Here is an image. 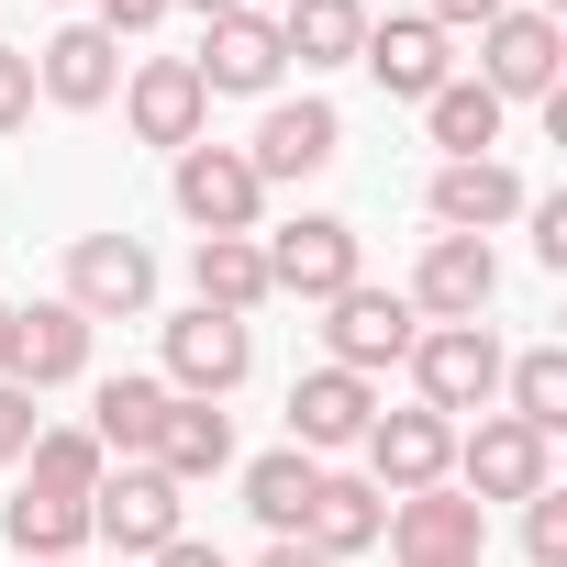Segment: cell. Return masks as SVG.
<instances>
[{
	"label": "cell",
	"mask_w": 567,
	"mask_h": 567,
	"mask_svg": "<svg viewBox=\"0 0 567 567\" xmlns=\"http://www.w3.org/2000/svg\"><path fill=\"white\" fill-rule=\"evenodd\" d=\"M167 200H178V223L189 234H267L256 212H267V189H256V167H245V145H178L167 156Z\"/></svg>",
	"instance_id": "obj_1"
},
{
	"label": "cell",
	"mask_w": 567,
	"mask_h": 567,
	"mask_svg": "<svg viewBox=\"0 0 567 567\" xmlns=\"http://www.w3.org/2000/svg\"><path fill=\"white\" fill-rule=\"evenodd\" d=\"M156 346H167L156 379H167L178 401H234V390L256 379V323H234V312H200V301H189V312H167Z\"/></svg>",
	"instance_id": "obj_2"
},
{
	"label": "cell",
	"mask_w": 567,
	"mask_h": 567,
	"mask_svg": "<svg viewBox=\"0 0 567 567\" xmlns=\"http://www.w3.org/2000/svg\"><path fill=\"white\" fill-rule=\"evenodd\" d=\"M401 368H412L423 412H445V423H456V412H489V401H501V334H489V323H423Z\"/></svg>",
	"instance_id": "obj_3"
},
{
	"label": "cell",
	"mask_w": 567,
	"mask_h": 567,
	"mask_svg": "<svg viewBox=\"0 0 567 567\" xmlns=\"http://www.w3.org/2000/svg\"><path fill=\"white\" fill-rule=\"evenodd\" d=\"M56 301L90 312V323H145V312H156V256H145V234H79Z\"/></svg>",
	"instance_id": "obj_4"
},
{
	"label": "cell",
	"mask_w": 567,
	"mask_h": 567,
	"mask_svg": "<svg viewBox=\"0 0 567 567\" xmlns=\"http://www.w3.org/2000/svg\"><path fill=\"white\" fill-rule=\"evenodd\" d=\"M445 478H456L478 512H489V501H534V489L556 478V445H545V434H523L512 412H478V423L456 434V467H445Z\"/></svg>",
	"instance_id": "obj_5"
},
{
	"label": "cell",
	"mask_w": 567,
	"mask_h": 567,
	"mask_svg": "<svg viewBox=\"0 0 567 567\" xmlns=\"http://www.w3.org/2000/svg\"><path fill=\"white\" fill-rule=\"evenodd\" d=\"M178 534H189V501H178L167 467H112V478L90 489V545H112V556H156V545H178Z\"/></svg>",
	"instance_id": "obj_6"
},
{
	"label": "cell",
	"mask_w": 567,
	"mask_h": 567,
	"mask_svg": "<svg viewBox=\"0 0 567 567\" xmlns=\"http://www.w3.org/2000/svg\"><path fill=\"white\" fill-rule=\"evenodd\" d=\"M256 256H267V290H278V301H334V290H357V223H334V212H301V223L256 234Z\"/></svg>",
	"instance_id": "obj_7"
},
{
	"label": "cell",
	"mask_w": 567,
	"mask_h": 567,
	"mask_svg": "<svg viewBox=\"0 0 567 567\" xmlns=\"http://www.w3.org/2000/svg\"><path fill=\"white\" fill-rule=\"evenodd\" d=\"M556 79H567V34H556V12H512L478 34V90L512 112V101H556Z\"/></svg>",
	"instance_id": "obj_8"
},
{
	"label": "cell",
	"mask_w": 567,
	"mask_h": 567,
	"mask_svg": "<svg viewBox=\"0 0 567 567\" xmlns=\"http://www.w3.org/2000/svg\"><path fill=\"white\" fill-rule=\"evenodd\" d=\"M346 156V112L334 101H267V123H256V145H245V167H256V189H301V178H323Z\"/></svg>",
	"instance_id": "obj_9"
},
{
	"label": "cell",
	"mask_w": 567,
	"mask_h": 567,
	"mask_svg": "<svg viewBox=\"0 0 567 567\" xmlns=\"http://www.w3.org/2000/svg\"><path fill=\"white\" fill-rule=\"evenodd\" d=\"M401 301H412V323H489V301H501V256H489V234H434Z\"/></svg>",
	"instance_id": "obj_10"
},
{
	"label": "cell",
	"mask_w": 567,
	"mask_h": 567,
	"mask_svg": "<svg viewBox=\"0 0 567 567\" xmlns=\"http://www.w3.org/2000/svg\"><path fill=\"white\" fill-rule=\"evenodd\" d=\"M412 301L401 290H368V278H357V290H334L323 301V368H357V379H379V368H401L412 357Z\"/></svg>",
	"instance_id": "obj_11"
},
{
	"label": "cell",
	"mask_w": 567,
	"mask_h": 567,
	"mask_svg": "<svg viewBox=\"0 0 567 567\" xmlns=\"http://www.w3.org/2000/svg\"><path fill=\"white\" fill-rule=\"evenodd\" d=\"M112 101H123L134 145H167V156H178V145H200V134H212V90H200V68H189V56H145V68H123V90H112Z\"/></svg>",
	"instance_id": "obj_12"
},
{
	"label": "cell",
	"mask_w": 567,
	"mask_h": 567,
	"mask_svg": "<svg viewBox=\"0 0 567 567\" xmlns=\"http://www.w3.org/2000/svg\"><path fill=\"white\" fill-rule=\"evenodd\" d=\"M357 456H368V489H379V501H412V489H434V478L456 467V423L412 401V412H379Z\"/></svg>",
	"instance_id": "obj_13"
},
{
	"label": "cell",
	"mask_w": 567,
	"mask_h": 567,
	"mask_svg": "<svg viewBox=\"0 0 567 567\" xmlns=\"http://www.w3.org/2000/svg\"><path fill=\"white\" fill-rule=\"evenodd\" d=\"M379 545L401 556V567H423V556H489V512L456 489V478H434V489H412V501H390V523H379Z\"/></svg>",
	"instance_id": "obj_14"
},
{
	"label": "cell",
	"mask_w": 567,
	"mask_h": 567,
	"mask_svg": "<svg viewBox=\"0 0 567 567\" xmlns=\"http://www.w3.org/2000/svg\"><path fill=\"white\" fill-rule=\"evenodd\" d=\"M189 68H200L212 101H267L278 79H290V56H278V23H267V12H223V23L200 34Z\"/></svg>",
	"instance_id": "obj_15"
},
{
	"label": "cell",
	"mask_w": 567,
	"mask_h": 567,
	"mask_svg": "<svg viewBox=\"0 0 567 567\" xmlns=\"http://www.w3.org/2000/svg\"><path fill=\"white\" fill-rule=\"evenodd\" d=\"M123 90V45L101 34V23H56L45 45H34V101H56V112H101Z\"/></svg>",
	"instance_id": "obj_16"
},
{
	"label": "cell",
	"mask_w": 567,
	"mask_h": 567,
	"mask_svg": "<svg viewBox=\"0 0 567 567\" xmlns=\"http://www.w3.org/2000/svg\"><path fill=\"white\" fill-rule=\"evenodd\" d=\"M523 200H534V189H523V167H501V156H445L434 189H423L434 234H501Z\"/></svg>",
	"instance_id": "obj_17"
},
{
	"label": "cell",
	"mask_w": 567,
	"mask_h": 567,
	"mask_svg": "<svg viewBox=\"0 0 567 567\" xmlns=\"http://www.w3.org/2000/svg\"><path fill=\"white\" fill-rule=\"evenodd\" d=\"M368 423H379V390H368L357 368H312V379H290V445H301V456L368 445Z\"/></svg>",
	"instance_id": "obj_18"
},
{
	"label": "cell",
	"mask_w": 567,
	"mask_h": 567,
	"mask_svg": "<svg viewBox=\"0 0 567 567\" xmlns=\"http://www.w3.org/2000/svg\"><path fill=\"white\" fill-rule=\"evenodd\" d=\"M357 68H368V79H379L390 101H434V90L456 79V56H445V34H434L423 12H390V23H368Z\"/></svg>",
	"instance_id": "obj_19"
},
{
	"label": "cell",
	"mask_w": 567,
	"mask_h": 567,
	"mask_svg": "<svg viewBox=\"0 0 567 567\" xmlns=\"http://www.w3.org/2000/svg\"><path fill=\"white\" fill-rule=\"evenodd\" d=\"M90 312H68V301H34L23 312V334H12V379L45 401V390H68V379H90Z\"/></svg>",
	"instance_id": "obj_20"
},
{
	"label": "cell",
	"mask_w": 567,
	"mask_h": 567,
	"mask_svg": "<svg viewBox=\"0 0 567 567\" xmlns=\"http://www.w3.org/2000/svg\"><path fill=\"white\" fill-rule=\"evenodd\" d=\"M189 290H200V312H234V323H256V312L278 301L256 234H200V245H189Z\"/></svg>",
	"instance_id": "obj_21"
},
{
	"label": "cell",
	"mask_w": 567,
	"mask_h": 567,
	"mask_svg": "<svg viewBox=\"0 0 567 567\" xmlns=\"http://www.w3.org/2000/svg\"><path fill=\"white\" fill-rule=\"evenodd\" d=\"M368 0H290L278 12V56L290 68H357V45H368Z\"/></svg>",
	"instance_id": "obj_22"
},
{
	"label": "cell",
	"mask_w": 567,
	"mask_h": 567,
	"mask_svg": "<svg viewBox=\"0 0 567 567\" xmlns=\"http://www.w3.org/2000/svg\"><path fill=\"white\" fill-rule=\"evenodd\" d=\"M167 379H101V401H90V445L101 456H123V467H145L156 456V423H167Z\"/></svg>",
	"instance_id": "obj_23"
},
{
	"label": "cell",
	"mask_w": 567,
	"mask_h": 567,
	"mask_svg": "<svg viewBox=\"0 0 567 567\" xmlns=\"http://www.w3.org/2000/svg\"><path fill=\"white\" fill-rule=\"evenodd\" d=\"M145 467H167L178 489H189V478H223V467H234V412H223V401H167Z\"/></svg>",
	"instance_id": "obj_24"
},
{
	"label": "cell",
	"mask_w": 567,
	"mask_h": 567,
	"mask_svg": "<svg viewBox=\"0 0 567 567\" xmlns=\"http://www.w3.org/2000/svg\"><path fill=\"white\" fill-rule=\"evenodd\" d=\"M379 523H390V501H379L368 478H334V467H323V489H312V512H301V545L346 567V556H368V545H379Z\"/></svg>",
	"instance_id": "obj_25"
},
{
	"label": "cell",
	"mask_w": 567,
	"mask_h": 567,
	"mask_svg": "<svg viewBox=\"0 0 567 567\" xmlns=\"http://www.w3.org/2000/svg\"><path fill=\"white\" fill-rule=\"evenodd\" d=\"M501 412H512L523 434L556 445V423H567V346H523V357H501Z\"/></svg>",
	"instance_id": "obj_26"
},
{
	"label": "cell",
	"mask_w": 567,
	"mask_h": 567,
	"mask_svg": "<svg viewBox=\"0 0 567 567\" xmlns=\"http://www.w3.org/2000/svg\"><path fill=\"white\" fill-rule=\"evenodd\" d=\"M0 534H12V556H79L90 545V501H56V489H12L0 501Z\"/></svg>",
	"instance_id": "obj_27"
},
{
	"label": "cell",
	"mask_w": 567,
	"mask_h": 567,
	"mask_svg": "<svg viewBox=\"0 0 567 567\" xmlns=\"http://www.w3.org/2000/svg\"><path fill=\"white\" fill-rule=\"evenodd\" d=\"M112 478V456L90 445V423H45L34 445H23V489H56V501H90Z\"/></svg>",
	"instance_id": "obj_28"
},
{
	"label": "cell",
	"mask_w": 567,
	"mask_h": 567,
	"mask_svg": "<svg viewBox=\"0 0 567 567\" xmlns=\"http://www.w3.org/2000/svg\"><path fill=\"white\" fill-rule=\"evenodd\" d=\"M312 489H323V467H312L301 445H267V456L245 467V512H256L267 534H301V512H312Z\"/></svg>",
	"instance_id": "obj_29"
},
{
	"label": "cell",
	"mask_w": 567,
	"mask_h": 567,
	"mask_svg": "<svg viewBox=\"0 0 567 567\" xmlns=\"http://www.w3.org/2000/svg\"><path fill=\"white\" fill-rule=\"evenodd\" d=\"M423 123H434V145H445V156H489L512 112H501V101H489L478 79H445V90L423 101Z\"/></svg>",
	"instance_id": "obj_30"
},
{
	"label": "cell",
	"mask_w": 567,
	"mask_h": 567,
	"mask_svg": "<svg viewBox=\"0 0 567 567\" xmlns=\"http://www.w3.org/2000/svg\"><path fill=\"white\" fill-rule=\"evenodd\" d=\"M523 556H534V567H567V489H556V478L523 501Z\"/></svg>",
	"instance_id": "obj_31"
},
{
	"label": "cell",
	"mask_w": 567,
	"mask_h": 567,
	"mask_svg": "<svg viewBox=\"0 0 567 567\" xmlns=\"http://www.w3.org/2000/svg\"><path fill=\"white\" fill-rule=\"evenodd\" d=\"M45 434V412H34V390L23 379H0V467H23V445Z\"/></svg>",
	"instance_id": "obj_32"
},
{
	"label": "cell",
	"mask_w": 567,
	"mask_h": 567,
	"mask_svg": "<svg viewBox=\"0 0 567 567\" xmlns=\"http://www.w3.org/2000/svg\"><path fill=\"white\" fill-rule=\"evenodd\" d=\"M23 123H34V56L0 45V134H23Z\"/></svg>",
	"instance_id": "obj_33"
},
{
	"label": "cell",
	"mask_w": 567,
	"mask_h": 567,
	"mask_svg": "<svg viewBox=\"0 0 567 567\" xmlns=\"http://www.w3.org/2000/svg\"><path fill=\"white\" fill-rule=\"evenodd\" d=\"M501 12H512V0H423V23H434V34H489Z\"/></svg>",
	"instance_id": "obj_34"
},
{
	"label": "cell",
	"mask_w": 567,
	"mask_h": 567,
	"mask_svg": "<svg viewBox=\"0 0 567 567\" xmlns=\"http://www.w3.org/2000/svg\"><path fill=\"white\" fill-rule=\"evenodd\" d=\"M90 12H101V34L123 45V34H156V23H167V0H90Z\"/></svg>",
	"instance_id": "obj_35"
},
{
	"label": "cell",
	"mask_w": 567,
	"mask_h": 567,
	"mask_svg": "<svg viewBox=\"0 0 567 567\" xmlns=\"http://www.w3.org/2000/svg\"><path fill=\"white\" fill-rule=\"evenodd\" d=\"M523 212H534V256L567 267V200H523Z\"/></svg>",
	"instance_id": "obj_36"
},
{
	"label": "cell",
	"mask_w": 567,
	"mask_h": 567,
	"mask_svg": "<svg viewBox=\"0 0 567 567\" xmlns=\"http://www.w3.org/2000/svg\"><path fill=\"white\" fill-rule=\"evenodd\" d=\"M145 567H234V556H223V545H200V534H178V545H156Z\"/></svg>",
	"instance_id": "obj_37"
},
{
	"label": "cell",
	"mask_w": 567,
	"mask_h": 567,
	"mask_svg": "<svg viewBox=\"0 0 567 567\" xmlns=\"http://www.w3.org/2000/svg\"><path fill=\"white\" fill-rule=\"evenodd\" d=\"M256 567H334V556H312V545H301V534H278V545H267V556H256Z\"/></svg>",
	"instance_id": "obj_38"
},
{
	"label": "cell",
	"mask_w": 567,
	"mask_h": 567,
	"mask_svg": "<svg viewBox=\"0 0 567 567\" xmlns=\"http://www.w3.org/2000/svg\"><path fill=\"white\" fill-rule=\"evenodd\" d=\"M12 334H23V312H12V301H0V379H12Z\"/></svg>",
	"instance_id": "obj_39"
},
{
	"label": "cell",
	"mask_w": 567,
	"mask_h": 567,
	"mask_svg": "<svg viewBox=\"0 0 567 567\" xmlns=\"http://www.w3.org/2000/svg\"><path fill=\"white\" fill-rule=\"evenodd\" d=\"M167 12H200V23H223V12H245V0H167Z\"/></svg>",
	"instance_id": "obj_40"
},
{
	"label": "cell",
	"mask_w": 567,
	"mask_h": 567,
	"mask_svg": "<svg viewBox=\"0 0 567 567\" xmlns=\"http://www.w3.org/2000/svg\"><path fill=\"white\" fill-rule=\"evenodd\" d=\"M423 567H478V556H423Z\"/></svg>",
	"instance_id": "obj_41"
},
{
	"label": "cell",
	"mask_w": 567,
	"mask_h": 567,
	"mask_svg": "<svg viewBox=\"0 0 567 567\" xmlns=\"http://www.w3.org/2000/svg\"><path fill=\"white\" fill-rule=\"evenodd\" d=\"M34 567H79V556H34Z\"/></svg>",
	"instance_id": "obj_42"
}]
</instances>
